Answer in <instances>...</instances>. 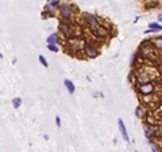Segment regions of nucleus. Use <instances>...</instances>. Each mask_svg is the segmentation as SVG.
Wrapping results in <instances>:
<instances>
[{
    "instance_id": "1",
    "label": "nucleus",
    "mask_w": 162,
    "mask_h": 152,
    "mask_svg": "<svg viewBox=\"0 0 162 152\" xmlns=\"http://www.w3.org/2000/svg\"><path fill=\"white\" fill-rule=\"evenodd\" d=\"M73 8L75 6L73 4H69V3H62L61 7H60V18H61V22H69L75 18V12H73Z\"/></svg>"
},
{
    "instance_id": "2",
    "label": "nucleus",
    "mask_w": 162,
    "mask_h": 152,
    "mask_svg": "<svg viewBox=\"0 0 162 152\" xmlns=\"http://www.w3.org/2000/svg\"><path fill=\"white\" fill-rule=\"evenodd\" d=\"M84 53H85V56L88 58H96L99 56V49L93 42L87 41V42L84 44Z\"/></svg>"
},
{
    "instance_id": "3",
    "label": "nucleus",
    "mask_w": 162,
    "mask_h": 152,
    "mask_svg": "<svg viewBox=\"0 0 162 152\" xmlns=\"http://www.w3.org/2000/svg\"><path fill=\"white\" fill-rule=\"evenodd\" d=\"M83 16H84V19H85V22L88 23V26L91 27V30H92V31L97 30V29L101 26L100 23H99L97 18L93 14H91V12H83Z\"/></svg>"
},
{
    "instance_id": "4",
    "label": "nucleus",
    "mask_w": 162,
    "mask_h": 152,
    "mask_svg": "<svg viewBox=\"0 0 162 152\" xmlns=\"http://www.w3.org/2000/svg\"><path fill=\"white\" fill-rule=\"evenodd\" d=\"M58 29H60V31L64 34L66 38H73V29H72V25L69 23V22H60V25H58Z\"/></svg>"
},
{
    "instance_id": "5",
    "label": "nucleus",
    "mask_w": 162,
    "mask_h": 152,
    "mask_svg": "<svg viewBox=\"0 0 162 152\" xmlns=\"http://www.w3.org/2000/svg\"><path fill=\"white\" fill-rule=\"evenodd\" d=\"M154 90H156V86L153 83H146V84H141V86L137 87V91L138 94H141L143 96H147V95H151Z\"/></svg>"
},
{
    "instance_id": "6",
    "label": "nucleus",
    "mask_w": 162,
    "mask_h": 152,
    "mask_svg": "<svg viewBox=\"0 0 162 152\" xmlns=\"http://www.w3.org/2000/svg\"><path fill=\"white\" fill-rule=\"evenodd\" d=\"M117 125H119V131H120V135H122V137H123V140H124L126 143H130V136H128L127 128H126V125H124V121L122 120V118H119V120H117Z\"/></svg>"
},
{
    "instance_id": "7",
    "label": "nucleus",
    "mask_w": 162,
    "mask_h": 152,
    "mask_svg": "<svg viewBox=\"0 0 162 152\" xmlns=\"http://www.w3.org/2000/svg\"><path fill=\"white\" fill-rule=\"evenodd\" d=\"M47 45H57L60 42V35L57 33H53V34H49V37L46 38Z\"/></svg>"
},
{
    "instance_id": "8",
    "label": "nucleus",
    "mask_w": 162,
    "mask_h": 152,
    "mask_svg": "<svg viewBox=\"0 0 162 152\" xmlns=\"http://www.w3.org/2000/svg\"><path fill=\"white\" fill-rule=\"evenodd\" d=\"M149 42L153 45L154 49H160V50H162V37H154V38L149 39Z\"/></svg>"
},
{
    "instance_id": "9",
    "label": "nucleus",
    "mask_w": 162,
    "mask_h": 152,
    "mask_svg": "<svg viewBox=\"0 0 162 152\" xmlns=\"http://www.w3.org/2000/svg\"><path fill=\"white\" fill-rule=\"evenodd\" d=\"M64 86L66 87V90H68L69 94H75V91H76V86H75V83H73L72 80L65 79V80H64Z\"/></svg>"
},
{
    "instance_id": "10",
    "label": "nucleus",
    "mask_w": 162,
    "mask_h": 152,
    "mask_svg": "<svg viewBox=\"0 0 162 152\" xmlns=\"http://www.w3.org/2000/svg\"><path fill=\"white\" fill-rule=\"evenodd\" d=\"M149 29H151V30H154V31H162V26L160 23H157V22H150Z\"/></svg>"
},
{
    "instance_id": "11",
    "label": "nucleus",
    "mask_w": 162,
    "mask_h": 152,
    "mask_svg": "<svg viewBox=\"0 0 162 152\" xmlns=\"http://www.w3.org/2000/svg\"><path fill=\"white\" fill-rule=\"evenodd\" d=\"M47 4H49L51 8H54V10L58 11V10H60V7H61V2H60V0H50Z\"/></svg>"
},
{
    "instance_id": "12",
    "label": "nucleus",
    "mask_w": 162,
    "mask_h": 152,
    "mask_svg": "<svg viewBox=\"0 0 162 152\" xmlns=\"http://www.w3.org/2000/svg\"><path fill=\"white\" fill-rule=\"evenodd\" d=\"M12 107L14 109H19V107L22 106V98H19V96H16V98H14L12 99Z\"/></svg>"
},
{
    "instance_id": "13",
    "label": "nucleus",
    "mask_w": 162,
    "mask_h": 152,
    "mask_svg": "<svg viewBox=\"0 0 162 152\" xmlns=\"http://www.w3.org/2000/svg\"><path fill=\"white\" fill-rule=\"evenodd\" d=\"M160 6V3L158 2H149L145 4V8L146 10H151V8H157V7Z\"/></svg>"
},
{
    "instance_id": "14",
    "label": "nucleus",
    "mask_w": 162,
    "mask_h": 152,
    "mask_svg": "<svg viewBox=\"0 0 162 152\" xmlns=\"http://www.w3.org/2000/svg\"><path fill=\"white\" fill-rule=\"evenodd\" d=\"M38 60H39L40 64H42L43 68H49V62H47V60L42 56V54H39V56H38Z\"/></svg>"
},
{
    "instance_id": "15",
    "label": "nucleus",
    "mask_w": 162,
    "mask_h": 152,
    "mask_svg": "<svg viewBox=\"0 0 162 152\" xmlns=\"http://www.w3.org/2000/svg\"><path fill=\"white\" fill-rule=\"evenodd\" d=\"M47 49H49L50 52H53V53H58L60 52V46L58 45H46Z\"/></svg>"
},
{
    "instance_id": "16",
    "label": "nucleus",
    "mask_w": 162,
    "mask_h": 152,
    "mask_svg": "<svg viewBox=\"0 0 162 152\" xmlns=\"http://www.w3.org/2000/svg\"><path fill=\"white\" fill-rule=\"evenodd\" d=\"M135 116H137L138 118H142L143 117V109H142L141 106L137 107V110H135Z\"/></svg>"
},
{
    "instance_id": "17",
    "label": "nucleus",
    "mask_w": 162,
    "mask_h": 152,
    "mask_svg": "<svg viewBox=\"0 0 162 152\" xmlns=\"http://www.w3.org/2000/svg\"><path fill=\"white\" fill-rule=\"evenodd\" d=\"M150 147H151V152H162V150H161L160 147H157V144H156V143L151 144Z\"/></svg>"
},
{
    "instance_id": "18",
    "label": "nucleus",
    "mask_w": 162,
    "mask_h": 152,
    "mask_svg": "<svg viewBox=\"0 0 162 152\" xmlns=\"http://www.w3.org/2000/svg\"><path fill=\"white\" fill-rule=\"evenodd\" d=\"M154 137L158 140H162V129H158V131L154 133Z\"/></svg>"
},
{
    "instance_id": "19",
    "label": "nucleus",
    "mask_w": 162,
    "mask_h": 152,
    "mask_svg": "<svg viewBox=\"0 0 162 152\" xmlns=\"http://www.w3.org/2000/svg\"><path fill=\"white\" fill-rule=\"evenodd\" d=\"M56 125H57V128H61V118H60V116H56Z\"/></svg>"
},
{
    "instance_id": "20",
    "label": "nucleus",
    "mask_w": 162,
    "mask_h": 152,
    "mask_svg": "<svg viewBox=\"0 0 162 152\" xmlns=\"http://www.w3.org/2000/svg\"><path fill=\"white\" fill-rule=\"evenodd\" d=\"M93 96H104V95H103V92H95Z\"/></svg>"
},
{
    "instance_id": "21",
    "label": "nucleus",
    "mask_w": 162,
    "mask_h": 152,
    "mask_svg": "<svg viewBox=\"0 0 162 152\" xmlns=\"http://www.w3.org/2000/svg\"><path fill=\"white\" fill-rule=\"evenodd\" d=\"M158 21L162 22V14H158Z\"/></svg>"
},
{
    "instance_id": "22",
    "label": "nucleus",
    "mask_w": 162,
    "mask_h": 152,
    "mask_svg": "<svg viewBox=\"0 0 162 152\" xmlns=\"http://www.w3.org/2000/svg\"><path fill=\"white\" fill-rule=\"evenodd\" d=\"M135 152H137V151H135Z\"/></svg>"
}]
</instances>
